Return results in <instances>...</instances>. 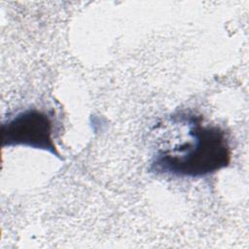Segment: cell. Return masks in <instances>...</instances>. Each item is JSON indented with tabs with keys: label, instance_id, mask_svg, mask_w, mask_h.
<instances>
[{
	"label": "cell",
	"instance_id": "cell-1",
	"mask_svg": "<svg viewBox=\"0 0 249 249\" xmlns=\"http://www.w3.org/2000/svg\"><path fill=\"white\" fill-rule=\"evenodd\" d=\"M188 120L191 140L160 151L152 161V171L183 178H200L230 164L231 153L225 130L217 125L203 124L200 116H189Z\"/></svg>",
	"mask_w": 249,
	"mask_h": 249
},
{
	"label": "cell",
	"instance_id": "cell-2",
	"mask_svg": "<svg viewBox=\"0 0 249 249\" xmlns=\"http://www.w3.org/2000/svg\"><path fill=\"white\" fill-rule=\"evenodd\" d=\"M53 122L48 114L36 109H28L2 124V147L26 146L48 151L60 158L53 139Z\"/></svg>",
	"mask_w": 249,
	"mask_h": 249
}]
</instances>
